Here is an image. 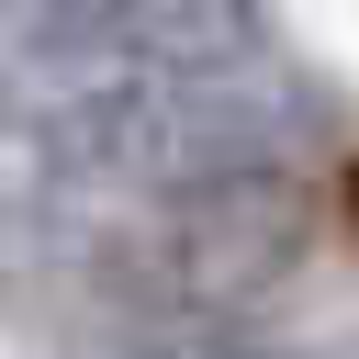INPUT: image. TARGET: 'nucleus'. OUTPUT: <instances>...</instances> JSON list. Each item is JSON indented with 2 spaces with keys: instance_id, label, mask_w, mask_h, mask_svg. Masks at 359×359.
Returning a JSON list of instances; mask_svg holds the SVG:
<instances>
[{
  "instance_id": "1",
  "label": "nucleus",
  "mask_w": 359,
  "mask_h": 359,
  "mask_svg": "<svg viewBox=\"0 0 359 359\" xmlns=\"http://www.w3.org/2000/svg\"><path fill=\"white\" fill-rule=\"evenodd\" d=\"M314 247V191L292 168H202V180H168L146 191L101 247H90V280L112 303H135L157 337H202L247 303H269Z\"/></svg>"
},
{
  "instance_id": "2",
  "label": "nucleus",
  "mask_w": 359,
  "mask_h": 359,
  "mask_svg": "<svg viewBox=\"0 0 359 359\" xmlns=\"http://www.w3.org/2000/svg\"><path fill=\"white\" fill-rule=\"evenodd\" d=\"M101 11V34L135 56V67H157V79H236V67H258V45H269V11L258 0H90Z\"/></svg>"
}]
</instances>
